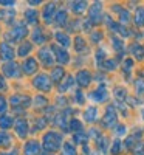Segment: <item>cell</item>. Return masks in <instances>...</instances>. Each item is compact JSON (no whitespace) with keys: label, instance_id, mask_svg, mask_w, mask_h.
I'll return each instance as SVG.
<instances>
[{"label":"cell","instance_id":"1","mask_svg":"<svg viewBox=\"0 0 144 155\" xmlns=\"http://www.w3.org/2000/svg\"><path fill=\"white\" fill-rule=\"evenodd\" d=\"M62 144V137L57 132H48L44 137V149L50 153V152H56Z\"/></svg>","mask_w":144,"mask_h":155},{"label":"cell","instance_id":"2","mask_svg":"<svg viewBox=\"0 0 144 155\" xmlns=\"http://www.w3.org/2000/svg\"><path fill=\"white\" fill-rule=\"evenodd\" d=\"M28 34V30H27V27H25L23 23H19V25H16V27H12L11 30H9V33H6V36H5V39L6 41H9V42H19V41H22V39Z\"/></svg>","mask_w":144,"mask_h":155},{"label":"cell","instance_id":"3","mask_svg":"<svg viewBox=\"0 0 144 155\" xmlns=\"http://www.w3.org/2000/svg\"><path fill=\"white\" fill-rule=\"evenodd\" d=\"M33 85L37 90H42V92H50L51 90V79L47 74H37L33 81Z\"/></svg>","mask_w":144,"mask_h":155},{"label":"cell","instance_id":"4","mask_svg":"<svg viewBox=\"0 0 144 155\" xmlns=\"http://www.w3.org/2000/svg\"><path fill=\"white\" fill-rule=\"evenodd\" d=\"M39 59H41L42 64H44V65H47V67L53 65L54 58H53V54H51V48H50V47L42 48L41 51H39Z\"/></svg>","mask_w":144,"mask_h":155},{"label":"cell","instance_id":"5","mask_svg":"<svg viewBox=\"0 0 144 155\" xmlns=\"http://www.w3.org/2000/svg\"><path fill=\"white\" fill-rule=\"evenodd\" d=\"M14 58V50L8 42H2L0 44V59L3 61H11Z\"/></svg>","mask_w":144,"mask_h":155},{"label":"cell","instance_id":"6","mask_svg":"<svg viewBox=\"0 0 144 155\" xmlns=\"http://www.w3.org/2000/svg\"><path fill=\"white\" fill-rule=\"evenodd\" d=\"M3 73L8 76V78H19L20 76V71H19V65L16 62H8L3 65Z\"/></svg>","mask_w":144,"mask_h":155},{"label":"cell","instance_id":"7","mask_svg":"<svg viewBox=\"0 0 144 155\" xmlns=\"http://www.w3.org/2000/svg\"><path fill=\"white\" fill-rule=\"evenodd\" d=\"M14 130L17 132V135L20 137V138H25L27 137V134H28V123L25 121V120H17V121H14Z\"/></svg>","mask_w":144,"mask_h":155},{"label":"cell","instance_id":"8","mask_svg":"<svg viewBox=\"0 0 144 155\" xmlns=\"http://www.w3.org/2000/svg\"><path fill=\"white\" fill-rule=\"evenodd\" d=\"M101 12H102V5L99 3V2H96V3H93L90 6V20L91 22H99L101 20Z\"/></svg>","mask_w":144,"mask_h":155},{"label":"cell","instance_id":"9","mask_svg":"<svg viewBox=\"0 0 144 155\" xmlns=\"http://www.w3.org/2000/svg\"><path fill=\"white\" fill-rule=\"evenodd\" d=\"M76 81H77V84H79L81 87H87L90 84V81H91V74L87 70H81V71H77V74H76Z\"/></svg>","mask_w":144,"mask_h":155},{"label":"cell","instance_id":"10","mask_svg":"<svg viewBox=\"0 0 144 155\" xmlns=\"http://www.w3.org/2000/svg\"><path fill=\"white\" fill-rule=\"evenodd\" d=\"M41 153V146H39L37 141L31 140L25 144V155H39Z\"/></svg>","mask_w":144,"mask_h":155},{"label":"cell","instance_id":"11","mask_svg":"<svg viewBox=\"0 0 144 155\" xmlns=\"http://www.w3.org/2000/svg\"><path fill=\"white\" fill-rule=\"evenodd\" d=\"M30 98L28 96H22V95H12L11 98H9V102H11V106L12 107H16V106H19V104H22V106H30Z\"/></svg>","mask_w":144,"mask_h":155},{"label":"cell","instance_id":"12","mask_svg":"<svg viewBox=\"0 0 144 155\" xmlns=\"http://www.w3.org/2000/svg\"><path fill=\"white\" fill-rule=\"evenodd\" d=\"M115 123H116V113H115L113 107H109L106 116H104V120H102V124L106 127H112V126H115Z\"/></svg>","mask_w":144,"mask_h":155},{"label":"cell","instance_id":"13","mask_svg":"<svg viewBox=\"0 0 144 155\" xmlns=\"http://www.w3.org/2000/svg\"><path fill=\"white\" fill-rule=\"evenodd\" d=\"M23 71H25V74H33L36 70H37V62H36V59H33V58H28L27 61L23 62Z\"/></svg>","mask_w":144,"mask_h":155},{"label":"cell","instance_id":"14","mask_svg":"<svg viewBox=\"0 0 144 155\" xmlns=\"http://www.w3.org/2000/svg\"><path fill=\"white\" fill-rule=\"evenodd\" d=\"M54 11H56V3H50V5L45 6V9H44V20L47 23H50L51 20H53V17H56Z\"/></svg>","mask_w":144,"mask_h":155},{"label":"cell","instance_id":"15","mask_svg":"<svg viewBox=\"0 0 144 155\" xmlns=\"http://www.w3.org/2000/svg\"><path fill=\"white\" fill-rule=\"evenodd\" d=\"M53 50L56 51V61H57L59 64H62V65H65V64H68L70 56H68L67 51L62 50V48H53Z\"/></svg>","mask_w":144,"mask_h":155},{"label":"cell","instance_id":"16","mask_svg":"<svg viewBox=\"0 0 144 155\" xmlns=\"http://www.w3.org/2000/svg\"><path fill=\"white\" fill-rule=\"evenodd\" d=\"M91 98L96 99V101H99V102L106 101V99H107V90L104 88V87H99L98 90H95V92L91 93Z\"/></svg>","mask_w":144,"mask_h":155},{"label":"cell","instance_id":"17","mask_svg":"<svg viewBox=\"0 0 144 155\" xmlns=\"http://www.w3.org/2000/svg\"><path fill=\"white\" fill-rule=\"evenodd\" d=\"M12 123H14L12 121V116H9V115H2L0 116V127H2L3 130L5 129H9L12 126Z\"/></svg>","mask_w":144,"mask_h":155},{"label":"cell","instance_id":"18","mask_svg":"<svg viewBox=\"0 0 144 155\" xmlns=\"http://www.w3.org/2000/svg\"><path fill=\"white\" fill-rule=\"evenodd\" d=\"M30 51H31V44L30 42H23V44H20V47H19V56H22V58H25V56H28L30 54Z\"/></svg>","mask_w":144,"mask_h":155},{"label":"cell","instance_id":"19","mask_svg":"<svg viewBox=\"0 0 144 155\" xmlns=\"http://www.w3.org/2000/svg\"><path fill=\"white\" fill-rule=\"evenodd\" d=\"M0 19L5 20L6 23H11V20L14 19V11H11V9H2L0 11Z\"/></svg>","mask_w":144,"mask_h":155},{"label":"cell","instance_id":"20","mask_svg":"<svg viewBox=\"0 0 144 155\" xmlns=\"http://www.w3.org/2000/svg\"><path fill=\"white\" fill-rule=\"evenodd\" d=\"M33 41L36 44H44L45 42V36L42 34L41 28H34V31H33Z\"/></svg>","mask_w":144,"mask_h":155},{"label":"cell","instance_id":"21","mask_svg":"<svg viewBox=\"0 0 144 155\" xmlns=\"http://www.w3.org/2000/svg\"><path fill=\"white\" fill-rule=\"evenodd\" d=\"M62 76H64V68L62 67H56V68H53V71H51V81L59 82L62 79Z\"/></svg>","mask_w":144,"mask_h":155},{"label":"cell","instance_id":"22","mask_svg":"<svg viewBox=\"0 0 144 155\" xmlns=\"http://www.w3.org/2000/svg\"><path fill=\"white\" fill-rule=\"evenodd\" d=\"M84 118L88 123H93L96 120V107H88L87 112H85V115H84Z\"/></svg>","mask_w":144,"mask_h":155},{"label":"cell","instance_id":"23","mask_svg":"<svg viewBox=\"0 0 144 155\" xmlns=\"http://www.w3.org/2000/svg\"><path fill=\"white\" fill-rule=\"evenodd\" d=\"M25 19H27L28 23H36L37 22V11L27 9V11H25Z\"/></svg>","mask_w":144,"mask_h":155},{"label":"cell","instance_id":"24","mask_svg":"<svg viewBox=\"0 0 144 155\" xmlns=\"http://www.w3.org/2000/svg\"><path fill=\"white\" fill-rule=\"evenodd\" d=\"M56 41L61 45H64V47H68L70 45V39H68V36L65 34V33H56Z\"/></svg>","mask_w":144,"mask_h":155},{"label":"cell","instance_id":"25","mask_svg":"<svg viewBox=\"0 0 144 155\" xmlns=\"http://www.w3.org/2000/svg\"><path fill=\"white\" fill-rule=\"evenodd\" d=\"M135 23H136V27H144V9L139 8L136 11V14H135Z\"/></svg>","mask_w":144,"mask_h":155},{"label":"cell","instance_id":"26","mask_svg":"<svg viewBox=\"0 0 144 155\" xmlns=\"http://www.w3.org/2000/svg\"><path fill=\"white\" fill-rule=\"evenodd\" d=\"M71 84H73V78H71V76H67V78H65V81L59 85V92H61V93H62V92H67Z\"/></svg>","mask_w":144,"mask_h":155},{"label":"cell","instance_id":"27","mask_svg":"<svg viewBox=\"0 0 144 155\" xmlns=\"http://www.w3.org/2000/svg\"><path fill=\"white\" fill-rule=\"evenodd\" d=\"M87 8V2H71V9L74 12H82Z\"/></svg>","mask_w":144,"mask_h":155},{"label":"cell","instance_id":"28","mask_svg":"<svg viewBox=\"0 0 144 155\" xmlns=\"http://www.w3.org/2000/svg\"><path fill=\"white\" fill-rule=\"evenodd\" d=\"M54 19H56V23H57V25H64L65 22H67V12H65L64 9H62V11H59L57 14H56V17H54Z\"/></svg>","mask_w":144,"mask_h":155},{"label":"cell","instance_id":"29","mask_svg":"<svg viewBox=\"0 0 144 155\" xmlns=\"http://www.w3.org/2000/svg\"><path fill=\"white\" fill-rule=\"evenodd\" d=\"M62 150H64V155H76V149L70 143H65L64 147H62Z\"/></svg>","mask_w":144,"mask_h":155},{"label":"cell","instance_id":"30","mask_svg":"<svg viewBox=\"0 0 144 155\" xmlns=\"http://www.w3.org/2000/svg\"><path fill=\"white\" fill-rule=\"evenodd\" d=\"M11 143V138L6 132H0V146H8Z\"/></svg>","mask_w":144,"mask_h":155},{"label":"cell","instance_id":"31","mask_svg":"<svg viewBox=\"0 0 144 155\" xmlns=\"http://www.w3.org/2000/svg\"><path fill=\"white\" fill-rule=\"evenodd\" d=\"M130 51H132L136 58H142V51H144V50H142L138 44H133L132 47H130Z\"/></svg>","mask_w":144,"mask_h":155},{"label":"cell","instance_id":"32","mask_svg":"<svg viewBox=\"0 0 144 155\" xmlns=\"http://www.w3.org/2000/svg\"><path fill=\"white\" fill-rule=\"evenodd\" d=\"M74 48L77 50V51H82L84 48H85V41L82 37H76V41H74Z\"/></svg>","mask_w":144,"mask_h":155},{"label":"cell","instance_id":"33","mask_svg":"<svg viewBox=\"0 0 144 155\" xmlns=\"http://www.w3.org/2000/svg\"><path fill=\"white\" fill-rule=\"evenodd\" d=\"M56 124L57 126H61L62 129H64V130H67V124H65V115H57L56 116Z\"/></svg>","mask_w":144,"mask_h":155},{"label":"cell","instance_id":"34","mask_svg":"<svg viewBox=\"0 0 144 155\" xmlns=\"http://www.w3.org/2000/svg\"><path fill=\"white\" fill-rule=\"evenodd\" d=\"M47 102H48V99L44 98V96H37V98L34 99V104H36L37 107H45V106H47Z\"/></svg>","mask_w":144,"mask_h":155},{"label":"cell","instance_id":"35","mask_svg":"<svg viewBox=\"0 0 144 155\" xmlns=\"http://www.w3.org/2000/svg\"><path fill=\"white\" fill-rule=\"evenodd\" d=\"M68 126H70L71 130H76V132H81V127H82V126H81V123L77 121V120H71Z\"/></svg>","mask_w":144,"mask_h":155},{"label":"cell","instance_id":"36","mask_svg":"<svg viewBox=\"0 0 144 155\" xmlns=\"http://www.w3.org/2000/svg\"><path fill=\"white\" fill-rule=\"evenodd\" d=\"M133 150H135V155H144V141H139Z\"/></svg>","mask_w":144,"mask_h":155},{"label":"cell","instance_id":"37","mask_svg":"<svg viewBox=\"0 0 144 155\" xmlns=\"http://www.w3.org/2000/svg\"><path fill=\"white\" fill-rule=\"evenodd\" d=\"M87 138V135L85 134H82V132H79V134H76L74 137H73V140H74V143H84V140Z\"/></svg>","mask_w":144,"mask_h":155},{"label":"cell","instance_id":"38","mask_svg":"<svg viewBox=\"0 0 144 155\" xmlns=\"http://www.w3.org/2000/svg\"><path fill=\"white\" fill-rule=\"evenodd\" d=\"M135 88H136L138 93H144V81H142V79H138V81L135 82Z\"/></svg>","mask_w":144,"mask_h":155},{"label":"cell","instance_id":"39","mask_svg":"<svg viewBox=\"0 0 144 155\" xmlns=\"http://www.w3.org/2000/svg\"><path fill=\"white\" fill-rule=\"evenodd\" d=\"M119 147H121V141L119 140H115V143L112 146V153H119Z\"/></svg>","mask_w":144,"mask_h":155},{"label":"cell","instance_id":"40","mask_svg":"<svg viewBox=\"0 0 144 155\" xmlns=\"http://www.w3.org/2000/svg\"><path fill=\"white\" fill-rule=\"evenodd\" d=\"M115 96H116L118 99H124V98H126V92H124L123 88H116V90H115Z\"/></svg>","mask_w":144,"mask_h":155},{"label":"cell","instance_id":"41","mask_svg":"<svg viewBox=\"0 0 144 155\" xmlns=\"http://www.w3.org/2000/svg\"><path fill=\"white\" fill-rule=\"evenodd\" d=\"M112 42H113V47H115L116 50H121V48H123V42H121V41H119V39H118V37H115Z\"/></svg>","mask_w":144,"mask_h":155},{"label":"cell","instance_id":"42","mask_svg":"<svg viewBox=\"0 0 144 155\" xmlns=\"http://www.w3.org/2000/svg\"><path fill=\"white\" fill-rule=\"evenodd\" d=\"M115 67H116V62H115V61H107V62H106V68H107V70H113Z\"/></svg>","mask_w":144,"mask_h":155},{"label":"cell","instance_id":"43","mask_svg":"<svg viewBox=\"0 0 144 155\" xmlns=\"http://www.w3.org/2000/svg\"><path fill=\"white\" fill-rule=\"evenodd\" d=\"M5 110H6V102L2 96H0V113H3Z\"/></svg>","mask_w":144,"mask_h":155},{"label":"cell","instance_id":"44","mask_svg":"<svg viewBox=\"0 0 144 155\" xmlns=\"http://www.w3.org/2000/svg\"><path fill=\"white\" fill-rule=\"evenodd\" d=\"M0 5L2 6H14V2L12 0H0Z\"/></svg>","mask_w":144,"mask_h":155},{"label":"cell","instance_id":"45","mask_svg":"<svg viewBox=\"0 0 144 155\" xmlns=\"http://www.w3.org/2000/svg\"><path fill=\"white\" fill-rule=\"evenodd\" d=\"M45 124H47V121H45V120H42V118L39 120V121H36V127H37V129H44V127H45Z\"/></svg>","mask_w":144,"mask_h":155},{"label":"cell","instance_id":"46","mask_svg":"<svg viewBox=\"0 0 144 155\" xmlns=\"http://www.w3.org/2000/svg\"><path fill=\"white\" fill-rule=\"evenodd\" d=\"M121 22H123V23L129 22V12H127V11H123V12H121Z\"/></svg>","mask_w":144,"mask_h":155},{"label":"cell","instance_id":"47","mask_svg":"<svg viewBox=\"0 0 144 155\" xmlns=\"http://www.w3.org/2000/svg\"><path fill=\"white\" fill-rule=\"evenodd\" d=\"M0 90H6V82H5V78L0 76Z\"/></svg>","mask_w":144,"mask_h":155},{"label":"cell","instance_id":"48","mask_svg":"<svg viewBox=\"0 0 144 155\" xmlns=\"http://www.w3.org/2000/svg\"><path fill=\"white\" fill-rule=\"evenodd\" d=\"M116 132H118V135H123V134H126V127H124V126H118Z\"/></svg>","mask_w":144,"mask_h":155},{"label":"cell","instance_id":"49","mask_svg":"<svg viewBox=\"0 0 144 155\" xmlns=\"http://www.w3.org/2000/svg\"><path fill=\"white\" fill-rule=\"evenodd\" d=\"M76 98H77V102H79V104H82V102H84V98H82V93L81 92L76 93Z\"/></svg>","mask_w":144,"mask_h":155},{"label":"cell","instance_id":"50","mask_svg":"<svg viewBox=\"0 0 144 155\" xmlns=\"http://www.w3.org/2000/svg\"><path fill=\"white\" fill-rule=\"evenodd\" d=\"M101 36H102L101 33H95L93 36H91V39H93V42H98V39H101Z\"/></svg>","mask_w":144,"mask_h":155},{"label":"cell","instance_id":"51","mask_svg":"<svg viewBox=\"0 0 144 155\" xmlns=\"http://www.w3.org/2000/svg\"><path fill=\"white\" fill-rule=\"evenodd\" d=\"M124 64H126V70H130V68H132V64H133V62L130 61V59H127Z\"/></svg>","mask_w":144,"mask_h":155},{"label":"cell","instance_id":"52","mask_svg":"<svg viewBox=\"0 0 144 155\" xmlns=\"http://www.w3.org/2000/svg\"><path fill=\"white\" fill-rule=\"evenodd\" d=\"M104 56H106V54H104V51H102V50H99V51H98V54H96V58H98V61H101V59H104Z\"/></svg>","mask_w":144,"mask_h":155},{"label":"cell","instance_id":"53","mask_svg":"<svg viewBox=\"0 0 144 155\" xmlns=\"http://www.w3.org/2000/svg\"><path fill=\"white\" fill-rule=\"evenodd\" d=\"M28 3L34 6V5H39V3H42V2H41V0H37V2H36V0H30V2H28Z\"/></svg>","mask_w":144,"mask_h":155},{"label":"cell","instance_id":"54","mask_svg":"<svg viewBox=\"0 0 144 155\" xmlns=\"http://www.w3.org/2000/svg\"><path fill=\"white\" fill-rule=\"evenodd\" d=\"M8 155H17V153H14V152H12V153H8Z\"/></svg>","mask_w":144,"mask_h":155},{"label":"cell","instance_id":"55","mask_svg":"<svg viewBox=\"0 0 144 155\" xmlns=\"http://www.w3.org/2000/svg\"><path fill=\"white\" fill-rule=\"evenodd\" d=\"M42 155H53V153H42Z\"/></svg>","mask_w":144,"mask_h":155},{"label":"cell","instance_id":"56","mask_svg":"<svg viewBox=\"0 0 144 155\" xmlns=\"http://www.w3.org/2000/svg\"><path fill=\"white\" fill-rule=\"evenodd\" d=\"M142 116H144V110H142Z\"/></svg>","mask_w":144,"mask_h":155}]
</instances>
